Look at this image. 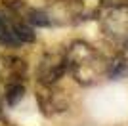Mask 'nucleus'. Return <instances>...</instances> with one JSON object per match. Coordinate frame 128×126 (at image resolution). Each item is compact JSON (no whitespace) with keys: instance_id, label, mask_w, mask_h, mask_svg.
Listing matches in <instances>:
<instances>
[{"instance_id":"nucleus-1","label":"nucleus","mask_w":128,"mask_h":126,"mask_svg":"<svg viewBox=\"0 0 128 126\" xmlns=\"http://www.w3.org/2000/svg\"><path fill=\"white\" fill-rule=\"evenodd\" d=\"M65 58H67V69H71V73L75 74L78 82L90 84L92 78H96L100 71V58L92 50V46L84 42H76L65 54Z\"/></svg>"},{"instance_id":"nucleus-2","label":"nucleus","mask_w":128,"mask_h":126,"mask_svg":"<svg viewBox=\"0 0 128 126\" xmlns=\"http://www.w3.org/2000/svg\"><path fill=\"white\" fill-rule=\"evenodd\" d=\"M67 71V58L61 52L44 54L36 67V78L42 86H54Z\"/></svg>"},{"instance_id":"nucleus-3","label":"nucleus","mask_w":128,"mask_h":126,"mask_svg":"<svg viewBox=\"0 0 128 126\" xmlns=\"http://www.w3.org/2000/svg\"><path fill=\"white\" fill-rule=\"evenodd\" d=\"M36 100L44 115H54V113H61L67 109V101L61 98L59 92H54L52 86H44V90H38Z\"/></svg>"},{"instance_id":"nucleus-4","label":"nucleus","mask_w":128,"mask_h":126,"mask_svg":"<svg viewBox=\"0 0 128 126\" xmlns=\"http://www.w3.org/2000/svg\"><path fill=\"white\" fill-rule=\"evenodd\" d=\"M27 76V65L23 59L14 58V56H6V58L0 59V78L6 82H12V80H21Z\"/></svg>"},{"instance_id":"nucleus-5","label":"nucleus","mask_w":128,"mask_h":126,"mask_svg":"<svg viewBox=\"0 0 128 126\" xmlns=\"http://www.w3.org/2000/svg\"><path fill=\"white\" fill-rule=\"evenodd\" d=\"M0 44L6 46V48H19L23 44V42L17 38L14 27L10 25L6 14H0Z\"/></svg>"},{"instance_id":"nucleus-6","label":"nucleus","mask_w":128,"mask_h":126,"mask_svg":"<svg viewBox=\"0 0 128 126\" xmlns=\"http://www.w3.org/2000/svg\"><path fill=\"white\" fill-rule=\"evenodd\" d=\"M23 96H25V86L21 80H12V82L4 84V98L10 107H16L23 100Z\"/></svg>"},{"instance_id":"nucleus-7","label":"nucleus","mask_w":128,"mask_h":126,"mask_svg":"<svg viewBox=\"0 0 128 126\" xmlns=\"http://www.w3.org/2000/svg\"><path fill=\"white\" fill-rule=\"evenodd\" d=\"M107 74H109L111 78H115V80L126 78L128 76V58H124V56L115 58L109 65H107Z\"/></svg>"},{"instance_id":"nucleus-8","label":"nucleus","mask_w":128,"mask_h":126,"mask_svg":"<svg viewBox=\"0 0 128 126\" xmlns=\"http://www.w3.org/2000/svg\"><path fill=\"white\" fill-rule=\"evenodd\" d=\"M25 19H27V23H31L32 27H50L52 25V19L48 17V14H44L42 10H34V8L27 10Z\"/></svg>"},{"instance_id":"nucleus-9","label":"nucleus","mask_w":128,"mask_h":126,"mask_svg":"<svg viewBox=\"0 0 128 126\" xmlns=\"http://www.w3.org/2000/svg\"><path fill=\"white\" fill-rule=\"evenodd\" d=\"M0 118H2V101H0Z\"/></svg>"}]
</instances>
